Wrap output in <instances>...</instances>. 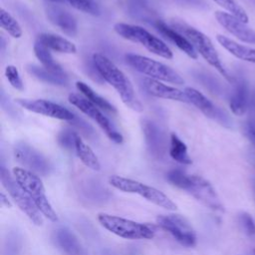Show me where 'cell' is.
Wrapping results in <instances>:
<instances>
[{"label": "cell", "instance_id": "cell-11", "mask_svg": "<svg viewBox=\"0 0 255 255\" xmlns=\"http://www.w3.org/2000/svg\"><path fill=\"white\" fill-rule=\"evenodd\" d=\"M184 190L189 192L206 207L214 211H223V205L219 200L215 189L205 178L199 175L189 174Z\"/></svg>", "mask_w": 255, "mask_h": 255}, {"label": "cell", "instance_id": "cell-6", "mask_svg": "<svg viewBox=\"0 0 255 255\" xmlns=\"http://www.w3.org/2000/svg\"><path fill=\"white\" fill-rule=\"evenodd\" d=\"M127 63L135 71L147 76V78L163 81L175 85H183V78L172 68L150 58L128 53L126 55Z\"/></svg>", "mask_w": 255, "mask_h": 255}, {"label": "cell", "instance_id": "cell-13", "mask_svg": "<svg viewBox=\"0 0 255 255\" xmlns=\"http://www.w3.org/2000/svg\"><path fill=\"white\" fill-rule=\"evenodd\" d=\"M15 102L22 108L32 113L40 114L46 117H50L53 119H58L62 121L71 122L75 119L76 115L69 111L68 109L47 100L37 99V100H29V99H16Z\"/></svg>", "mask_w": 255, "mask_h": 255}, {"label": "cell", "instance_id": "cell-32", "mask_svg": "<svg viewBox=\"0 0 255 255\" xmlns=\"http://www.w3.org/2000/svg\"><path fill=\"white\" fill-rule=\"evenodd\" d=\"M188 176L185 171L181 169H172L167 172L166 174V179L174 186L180 188V189H185L187 181H188Z\"/></svg>", "mask_w": 255, "mask_h": 255}, {"label": "cell", "instance_id": "cell-10", "mask_svg": "<svg viewBox=\"0 0 255 255\" xmlns=\"http://www.w3.org/2000/svg\"><path fill=\"white\" fill-rule=\"evenodd\" d=\"M157 224L181 245L192 247L196 244V235L189 222L178 214L159 215L156 217Z\"/></svg>", "mask_w": 255, "mask_h": 255}, {"label": "cell", "instance_id": "cell-14", "mask_svg": "<svg viewBox=\"0 0 255 255\" xmlns=\"http://www.w3.org/2000/svg\"><path fill=\"white\" fill-rule=\"evenodd\" d=\"M184 93L188 100V103L195 106L201 113H203L206 117L213 119L220 123L225 127H229L231 124L228 116L219 108L214 106L203 94L197 91L194 88L186 87L184 89Z\"/></svg>", "mask_w": 255, "mask_h": 255}, {"label": "cell", "instance_id": "cell-23", "mask_svg": "<svg viewBox=\"0 0 255 255\" xmlns=\"http://www.w3.org/2000/svg\"><path fill=\"white\" fill-rule=\"evenodd\" d=\"M216 39L218 43L235 58L255 65V49L254 48L241 45L223 35H217Z\"/></svg>", "mask_w": 255, "mask_h": 255}, {"label": "cell", "instance_id": "cell-4", "mask_svg": "<svg viewBox=\"0 0 255 255\" xmlns=\"http://www.w3.org/2000/svg\"><path fill=\"white\" fill-rule=\"evenodd\" d=\"M98 220L104 228L125 239H151L155 233L152 225L135 222L116 215L100 213Z\"/></svg>", "mask_w": 255, "mask_h": 255}, {"label": "cell", "instance_id": "cell-33", "mask_svg": "<svg viewBox=\"0 0 255 255\" xmlns=\"http://www.w3.org/2000/svg\"><path fill=\"white\" fill-rule=\"evenodd\" d=\"M247 135L255 137V89L252 91L247 109Z\"/></svg>", "mask_w": 255, "mask_h": 255}, {"label": "cell", "instance_id": "cell-18", "mask_svg": "<svg viewBox=\"0 0 255 255\" xmlns=\"http://www.w3.org/2000/svg\"><path fill=\"white\" fill-rule=\"evenodd\" d=\"M143 87L145 91L159 99H165V100H171L181 103H188V100L186 98V95L184 91H180L176 89L175 87H171L165 84H162L161 82L150 79V78H144L143 79Z\"/></svg>", "mask_w": 255, "mask_h": 255}, {"label": "cell", "instance_id": "cell-28", "mask_svg": "<svg viewBox=\"0 0 255 255\" xmlns=\"http://www.w3.org/2000/svg\"><path fill=\"white\" fill-rule=\"evenodd\" d=\"M34 53H35L37 59L43 65V67L46 68L47 70H50L53 72H59V73L64 72L62 67L60 66V64L54 60L52 54L50 53V50L48 48H46L45 46H43L42 44L35 42Z\"/></svg>", "mask_w": 255, "mask_h": 255}, {"label": "cell", "instance_id": "cell-34", "mask_svg": "<svg viewBox=\"0 0 255 255\" xmlns=\"http://www.w3.org/2000/svg\"><path fill=\"white\" fill-rule=\"evenodd\" d=\"M5 76L10 83V85L19 91H22L24 89L23 81L20 77V74L18 72V69L13 65H8L5 69Z\"/></svg>", "mask_w": 255, "mask_h": 255}, {"label": "cell", "instance_id": "cell-8", "mask_svg": "<svg viewBox=\"0 0 255 255\" xmlns=\"http://www.w3.org/2000/svg\"><path fill=\"white\" fill-rule=\"evenodd\" d=\"M0 179L3 186L8 191L9 195L17 206L30 218L33 223L36 225H42L43 217L40 210L37 208L26 191L18 184L15 177L12 176L4 166L0 167Z\"/></svg>", "mask_w": 255, "mask_h": 255}, {"label": "cell", "instance_id": "cell-38", "mask_svg": "<svg viewBox=\"0 0 255 255\" xmlns=\"http://www.w3.org/2000/svg\"><path fill=\"white\" fill-rule=\"evenodd\" d=\"M1 203H2V204H5V205H7V206H10V205H11L10 202L6 199V197H5V195H4L3 193H1Z\"/></svg>", "mask_w": 255, "mask_h": 255}, {"label": "cell", "instance_id": "cell-22", "mask_svg": "<svg viewBox=\"0 0 255 255\" xmlns=\"http://www.w3.org/2000/svg\"><path fill=\"white\" fill-rule=\"evenodd\" d=\"M36 42L42 44L49 50H53L58 53L75 54L77 52V47L74 43L56 34L42 33L38 35Z\"/></svg>", "mask_w": 255, "mask_h": 255}, {"label": "cell", "instance_id": "cell-26", "mask_svg": "<svg viewBox=\"0 0 255 255\" xmlns=\"http://www.w3.org/2000/svg\"><path fill=\"white\" fill-rule=\"evenodd\" d=\"M169 155L175 161L182 164H190L192 162L187 152L186 144L174 133L170 134L169 138Z\"/></svg>", "mask_w": 255, "mask_h": 255}, {"label": "cell", "instance_id": "cell-25", "mask_svg": "<svg viewBox=\"0 0 255 255\" xmlns=\"http://www.w3.org/2000/svg\"><path fill=\"white\" fill-rule=\"evenodd\" d=\"M75 150L78 157L86 166L93 170H100L101 164L98 156L93 151V149L80 137L79 134H77L76 136Z\"/></svg>", "mask_w": 255, "mask_h": 255}, {"label": "cell", "instance_id": "cell-7", "mask_svg": "<svg viewBox=\"0 0 255 255\" xmlns=\"http://www.w3.org/2000/svg\"><path fill=\"white\" fill-rule=\"evenodd\" d=\"M109 182L112 186L121 191L138 194L145 198L146 200L150 201L151 203L162 208H165L167 210L176 209L175 203H173L163 192L159 191L158 189L152 186H148L139 181L119 175H112L109 178Z\"/></svg>", "mask_w": 255, "mask_h": 255}, {"label": "cell", "instance_id": "cell-35", "mask_svg": "<svg viewBox=\"0 0 255 255\" xmlns=\"http://www.w3.org/2000/svg\"><path fill=\"white\" fill-rule=\"evenodd\" d=\"M77 134V132L72 131L70 129H64L58 135V142L61 146H63L66 149H75V141Z\"/></svg>", "mask_w": 255, "mask_h": 255}, {"label": "cell", "instance_id": "cell-24", "mask_svg": "<svg viewBox=\"0 0 255 255\" xmlns=\"http://www.w3.org/2000/svg\"><path fill=\"white\" fill-rule=\"evenodd\" d=\"M28 72L32 74L38 80L56 86H65L68 84V76L64 72H53L47 70L44 67H39L36 65L28 66Z\"/></svg>", "mask_w": 255, "mask_h": 255}, {"label": "cell", "instance_id": "cell-31", "mask_svg": "<svg viewBox=\"0 0 255 255\" xmlns=\"http://www.w3.org/2000/svg\"><path fill=\"white\" fill-rule=\"evenodd\" d=\"M65 1H67L72 7L84 13H87L93 16H99L101 14L100 7L95 0H65Z\"/></svg>", "mask_w": 255, "mask_h": 255}, {"label": "cell", "instance_id": "cell-19", "mask_svg": "<svg viewBox=\"0 0 255 255\" xmlns=\"http://www.w3.org/2000/svg\"><path fill=\"white\" fill-rule=\"evenodd\" d=\"M234 84L235 87L229 101V107L235 116L240 117L247 113L251 93L248 84L244 79L235 80Z\"/></svg>", "mask_w": 255, "mask_h": 255}, {"label": "cell", "instance_id": "cell-17", "mask_svg": "<svg viewBox=\"0 0 255 255\" xmlns=\"http://www.w3.org/2000/svg\"><path fill=\"white\" fill-rule=\"evenodd\" d=\"M45 13L48 20L61 31L69 36H75L78 31L76 18L67 10L54 4H49L45 7Z\"/></svg>", "mask_w": 255, "mask_h": 255}, {"label": "cell", "instance_id": "cell-29", "mask_svg": "<svg viewBox=\"0 0 255 255\" xmlns=\"http://www.w3.org/2000/svg\"><path fill=\"white\" fill-rule=\"evenodd\" d=\"M0 24L1 27L13 38H20L22 36V28L18 21L5 9H0Z\"/></svg>", "mask_w": 255, "mask_h": 255}, {"label": "cell", "instance_id": "cell-27", "mask_svg": "<svg viewBox=\"0 0 255 255\" xmlns=\"http://www.w3.org/2000/svg\"><path fill=\"white\" fill-rule=\"evenodd\" d=\"M76 87L78 89L79 92H81V94L88 99L91 103H93L95 106H97L98 108L111 112V113H116L117 110L115 109V107L110 104L105 98L101 97L100 95H98L91 87H89L87 84H85L84 82H77L76 83Z\"/></svg>", "mask_w": 255, "mask_h": 255}, {"label": "cell", "instance_id": "cell-20", "mask_svg": "<svg viewBox=\"0 0 255 255\" xmlns=\"http://www.w3.org/2000/svg\"><path fill=\"white\" fill-rule=\"evenodd\" d=\"M154 27L161 35H163L164 37L169 39L189 58L197 59V53L195 52L194 48L181 33H179L178 31H176L175 29H173L172 27L168 26L166 23H164L163 21H160V20H157L154 23Z\"/></svg>", "mask_w": 255, "mask_h": 255}, {"label": "cell", "instance_id": "cell-36", "mask_svg": "<svg viewBox=\"0 0 255 255\" xmlns=\"http://www.w3.org/2000/svg\"><path fill=\"white\" fill-rule=\"evenodd\" d=\"M239 221H240L244 231L246 232V234H248L250 236L255 234V222H254L253 218L251 217V215L243 212L239 216Z\"/></svg>", "mask_w": 255, "mask_h": 255}, {"label": "cell", "instance_id": "cell-9", "mask_svg": "<svg viewBox=\"0 0 255 255\" xmlns=\"http://www.w3.org/2000/svg\"><path fill=\"white\" fill-rule=\"evenodd\" d=\"M68 100L70 104L78 108L82 113H84L94 122H96L112 141L116 143H122L124 141V136L122 135V133L118 131V129L112 125L110 120L106 116H104V114L100 111V108L95 106L88 99L78 94H70Z\"/></svg>", "mask_w": 255, "mask_h": 255}, {"label": "cell", "instance_id": "cell-3", "mask_svg": "<svg viewBox=\"0 0 255 255\" xmlns=\"http://www.w3.org/2000/svg\"><path fill=\"white\" fill-rule=\"evenodd\" d=\"M13 176L15 177L18 184L33 200L42 215L53 222L58 221V216L48 200L44 185L38 175L24 168L14 167Z\"/></svg>", "mask_w": 255, "mask_h": 255}, {"label": "cell", "instance_id": "cell-16", "mask_svg": "<svg viewBox=\"0 0 255 255\" xmlns=\"http://www.w3.org/2000/svg\"><path fill=\"white\" fill-rule=\"evenodd\" d=\"M141 128L149 152L157 158L162 157L166 149V137L161 128L149 120H142Z\"/></svg>", "mask_w": 255, "mask_h": 255}, {"label": "cell", "instance_id": "cell-21", "mask_svg": "<svg viewBox=\"0 0 255 255\" xmlns=\"http://www.w3.org/2000/svg\"><path fill=\"white\" fill-rule=\"evenodd\" d=\"M54 240L66 255H88L77 237L68 229H58L55 232Z\"/></svg>", "mask_w": 255, "mask_h": 255}, {"label": "cell", "instance_id": "cell-1", "mask_svg": "<svg viewBox=\"0 0 255 255\" xmlns=\"http://www.w3.org/2000/svg\"><path fill=\"white\" fill-rule=\"evenodd\" d=\"M93 64L98 74L117 91L122 102L128 108L134 112H142L143 107L138 101L130 81L120 68L101 53L93 55Z\"/></svg>", "mask_w": 255, "mask_h": 255}, {"label": "cell", "instance_id": "cell-41", "mask_svg": "<svg viewBox=\"0 0 255 255\" xmlns=\"http://www.w3.org/2000/svg\"><path fill=\"white\" fill-rule=\"evenodd\" d=\"M254 253H255V249H254Z\"/></svg>", "mask_w": 255, "mask_h": 255}, {"label": "cell", "instance_id": "cell-40", "mask_svg": "<svg viewBox=\"0 0 255 255\" xmlns=\"http://www.w3.org/2000/svg\"><path fill=\"white\" fill-rule=\"evenodd\" d=\"M48 1H51V2H54V3H63V2H65V0H48Z\"/></svg>", "mask_w": 255, "mask_h": 255}, {"label": "cell", "instance_id": "cell-30", "mask_svg": "<svg viewBox=\"0 0 255 255\" xmlns=\"http://www.w3.org/2000/svg\"><path fill=\"white\" fill-rule=\"evenodd\" d=\"M217 5L225 9L228 13L237 17L244 23H248V16L245 10L235 0H213Z\"/></svg>", "mask_w": 255, "mask_h": 255}, {"label": "cell", "instance_id": "cell-12", "mask_svg": "<svg viewBox=\"0 0 255 255\" xmlns=\"http://www.w3.org/2000/svg\"><path fill=\"white\" fill-rule=\"evenodd\" d=\"M15 158L32 172L47 175L51 171L50 161L37 149L26 142L20 141L14 146Z\"/></svg>", "mask_w": 255, "mask_h": 255}, {"label": "cell", "instance_id": "cell-39", "mask_svg": "<svg viewBox=\"0 0 255 255\" xmlns=\"http://www.w3.org/2000/svg\"><path fill=\"white\" fill-rule=\"evenodd\" d=\"M248 136V138L250 139V141L255 145V137L254 136H251V135H247Z\"/></svg>", "mask_w": 255, "mask_h": 255}, {"label": "cell", "instance_id": "cell-2", "mask_svg": "<svg viewBox=\"0 0 255 255\" xmlns=\"http://www.w3.org/2000/svg\"><path fill=\"white\" fill-rule=\"evenodd\" d=\"M171 26L189 41L195 52L198 53L210 66L216 69L229 83H234L233 78L224 68L211 40L204 33L180 21H171Z\"/></svg>", "mask_w": 255, "mask_h": 255}, {"label": "cell", "instance_id": "cell-37", "mask_svg": "<svg viewBox=\"0 0 255 255\" xmlns=\"http://www.w3.org/2000/svg\"><path fill=\"white\" fill-rule=\"evenodd\" d=\"M71 123H73V125H74L75 127H77L81 131H83V132H84L85 134H87L88 136L94 133L93 128H92L86 121H84L83 119L78 118L77 116L75 117V119H74L73 121H71Z\"/></svg>", "mask_w": 255, "mask_h": 255}, {"label": "cell", "instance_id": "cell-5", "mask_svg": "<svg viewBox=\"0 0 255 255\" xmlns=\"http://www.w3.org/2000/svg\"><path fill=\"white\" fill-rule=\"evenodd\" d=\"M114 30L124 39L143 46L146 50L156 56L167 60L173 57L171 50L163 41L140 26L127 23H117L114 25Z\"/></svg>", "mask_w": 255, "mask_h": 255}, {"label": "cell", "instance_id": "cell-15", "mask_svg": "<svg viewBox=\"0 0 255 255\" xmlns=\"http://www.w3.org/2000/svg\"><path fill=\"white\" fill-rule=\"evenodd\" d=\"M215 19L231 35L238 40L255 45V31L247 26L246 23L228 12L216 11Z\"/></svg>", "mask_w": 255, "mask_h": 255}]
</instances>
